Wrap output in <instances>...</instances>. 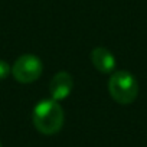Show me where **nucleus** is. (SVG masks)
<instances>
[{"mask_svg": "<svg viewBox=\"0 0 147 147\" xmlns=\"http://www.w3.org/2000/svg\"><path fill=\"white\" fill-rule=\"evenodd\" d=\"M35 128L46 136L56 134L63 125V110L55 100L39 101L32 113Z\"/></svg>", "mask_w": 147, "mask_h": 147, "instance_id": "obj_1", "label": "nucleus"}, {"mask_svg": "<svg viewBox=\"0 0 147 147\" xmlns=\"http://www.w3.org/2000/svg\"><path fill=\"white\" fill-rule=\"evenodd\" d=\"M108 91L115 102L128 105L138 95V84L136 77L128 71H115L108 81Z\"/></svg>", "mask_w": 147, "mask_h": 147, "instance_id": "obj_2", "label": "nucleus"}, {"mask_svg": "<svg viewBox=\"0 0 147 147\" xmlns=\"http://www.w3.org/2000/svg\"><path fill=\"white\" fill-rule=\"evenodd\" d=\"M43 65L42 61L36 55H22L16 59L12 66V74L18 82L20 84H32L39 80L42 75Z\"/></svg>", "mask_w": 147, "mask_h": 147, "instance_id": "obj_3", "label": "nucleus"}, {"mask_svg": "<svg viewBox=\"0 0 147 147\" xmlns=\"http://www.w3.org/2000/svg\"><path fill=\"white\" fill-rule=\"evenodd\" d=\"M72 87H74V81H72L71 74L63 72V71L55 74L49 84V92H51L52 100L55 101L65 100L72 92Z\"/></svg>", "mask_w": 147, "mask_h": 147, "instance_id": "obj_4", "label": "nucleus"}, {"mask_svg": "<svg viewBox=\"0 0 147 147\" xmlns=\"http://www.w3.org/2000/svg\"><path fill=\"white\" fill-rule=\"evenodd\" d=\"M91 62L97 68V71L101 72V74H111L115 69V65H117L114 55L102 46H97L95 49H92Z\"/></svg>", "mask_w": 147, "mask_h": 147, "instance_id": "obj_5", "label": "nucleus"}, {"mask_svg": "<svg viewBox=\"0 0 147 147\" xmlns=\"http://www.w3.org/2000/svg\"><path fill=\"white\" fill-rule=\"evenodd\" d=\"M10 72H12V68H10V65H9L6 61L0 59V81L6 80V78L10 75Z\"/></svg>", "mask_w": 147, "mask_h": 147, "instance_id": "obj_6", "label": "nucleus"}, {"mask_svg": "<svg viewBox=\"0 0 147 147\" xmlns=\"http://www.w3.org/2000/svg\"><path fill=\"white\" fill-rule=\"evenodd\" d=\"M0 147H2V143H0Z\"/></svg>", "mask_w": 147, "mask_h": 147, "instance_id": "obj_7", "label": "nucleus"}]
</instances>
